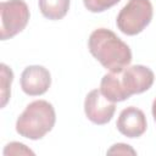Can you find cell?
<instances>
[{
	"label": "cell",
	"mask_w": 156,
	"mask_h": 156,
	"mask_svg": "<svg viewBox=\"0 0 156 156\" xmlns=\"http://www.w3.org/2000/svg\"><path fill=\"white\" fill-rule=\"evenodd\" d=\"M88 48L90 54L110 72L119 73L132 62L130 48L110 29H95L88 39Z\"/></svg>",
	"instance_id": "obj_1"
},
{
	"label": "cell",
	"mask_w": 156,
	"mask_h": 156,
	"mask_svg": "<svg viewBox=\"0 0 156 156\" xmlns=\"http://www.w3.org/2000/svg\"><path fill=\"white\" fill-rule=\"evenodd\" d=\"M56 122L54 106L46 100H35L27 105L16 121V132L27 139L38 140L49 133Z\"/></svg>",
	"instance_id": "obj_2"
},
{
	"label": "cell",
	"mask_w": 156,
	"mask_h": 156,
	"mask_svg": "<svg viewBox=\"0 0 156 156\" xmlns=\"http://www.w3.org/2000/svg\"><path fill=\"white\" fill-rule=\"evenodd\" d=\"M152 13L150 0H129L117 15L116 23L123 34L136 35L150 24Z\"/></svg>",
	"instance_id": "obj_3"
},
{
	"label": "cell",
	"mask_w": 156,
	"mask_h": 156,
	"mask_svg": "<svg viewBox=\"0 0 156 156\" xmlns=\"http://www.w3.org/2000/svg\"><path fill=\"white\" fill-rule=\"evenodd\" d=\"M0 38L7 40L22 32L29 21V9L23 0H7L0 4Z\"/></svg>",
	"instance_id": "obj_4"
},
{
	"label": "cell",
	"mask_w": 156,
	"mask_h": 156,
	"mask_svg": "<svg viewBox=\"0 0 156 156\" xmlns=\"http://www.w3.org/2000/svg\"><path fill=\"white\" fill-rule=\"evenodd\" d=\"M116 111V102L108 100L100 89L88 93L84 100V112L89 121L102 126L108 123Z\"/></svg>",
	"instance_id": "obj_5"
},
{
	"label": "cell",
	"mask_w": 156,
	"mask_h": 156,
	"mask_svg": "<svg viewBox=\"0 0 156 156\" xmlns=\"http://www.w3.org/2000/svg\"><path fill=\"white\" fill-rule=\"evenodd\" d=\"M155 80L154 72L143 65H134L121 72V82L129 96L141 94L151 88Z\"/></svg>",
	"instance_id": "obj_6"
},
{
	"label": "cell",
	"mask_w": 156,
	"mask_h": 156,
	"mask_svg": "<svg viewBox=\"0 0 156 156\" xmlns=\"http://www.w3.org/2000/svg\"><path fill=\"white\" fill-rule=\"evenodd\" d=\"M51 85L50 72L39 65L28 66L21 74V88L29 96H39L48 91Z\"/></svg>",
	"instance_id": "obj_7"
},
{
	"label": "cell",
	"mask_w": 156,
	"mask_h": 156,
	"mask_svg": "<svg viewBox=\"0 0 156 156\" xmlns=\"http://www.w3.org/2000/svg\"><path fill=\"white\" fill-rule=\"evenodd\" d=\"M116 127L118 132L127 138H139L147 128L146 117L140 108L129 106L121 111Z\"/></svg>",
	"instance_id": "obj_8"
},
{
	"label": "cell",
	"mask_w": 156,
	"mask_h": 156,
	"mask_svg": "<svg viewBox=\"0 0 156 156\" xmlns=\"http://www.w3.org/2000/svg\"><path fill=\"white\" fill-rule=\"evenodd\" d=\"M100 90L108 100H111L113 102L124 101L128 98H130L122 85L121 72L119 73L111 72V73L105 74L100 83Z\"/></svg>",
	"instance_id": "obj_9"
},
{
	"label": "cell",
	"mask_w": 156,
	"mask_h": 156,
	"mask_svg": "<svg viewBox=\"0 0 156 156\" xmlns=\"http://www.w3.org/2000/svg\"><path fill=\"white\" fill-rule=\"evenodd\" d=\"M39 10L48 20H61L69 10V0H39Z\"/></svg>",
	"instance_id": "obj_10"
},
{
	"label": "cell",
	"mask_w": 156,
	"mask_h": 156,
	"mask_svg": "<svg viewBox=\"0 0 156 156\" xmlns=\"http://www.w3.org/2000/svg\"><path fill=\"white\" fill-rule=\"evenodd\" d=\"M1 68V80H0V88H1V107H5L10 95H11V83L13 80V73L9 66L5 63L0 65Z\"/></svg>",
	"instance_id": "obj_11"
},
{
	"label": "cell",
	"mask_w": 156,
	"mask_h": 156,
	"mask_svg": "<svg viewBox=\"0 0 156 156\" xmlns=\"http://www.w3.org/2000/svg\"><path fill=\"white\" fill-rule=\"evenodd\" d=\"M119 1L121 0H83L85 9L90 12H102Z\"/></svg>",
	"instance_id": "obj_12"
},
{
	"label": "cell",
	"mask_w": 156,
	"mask_h": 156,
	"mask_svg": "<svg viewBox=\"0 0 156 156\" xmlns=\"http://www.w3.org/2000/svg\"><path fill=\"white\" fill-rule=\"evenodd\" d=\"M4 155L5 156H9V155H34V152L30 149H28L24 144L12 141L5 146Z\"/></svg>",
	"instance_id": "obj_13"
},
{
	"label": "cell",
	"mask_w": 156,
	"mask_h": 156,
	"mask_svg": "<svg viewBox=\"0 0 156 156\" xmlns=\"http://www.w3.org/2000/svg\"><path fill=\"white\" fill-rule=\"evenodd\" d=\"M107 155H136V152L130 145L118 143V144L112 145L107 150Z\"/></svg>",
	"instance_id": "obj_14"
},
{
	"label": "cell",
	"mask_w": 156,
	"mask_h": 156,
	"mask_svg": "<svg viewBox=\"0 0 156 156\" xmlns=\"http://www.w3.org/2000/svg\"><path fill=\"white\" fill-rule=\"evenodd\" d=\"M152 116H154V119H155V122H156V99H155L154 102H152Z\"/></svg>",
	"instance_id": "obj_15"
}]
</instances>
